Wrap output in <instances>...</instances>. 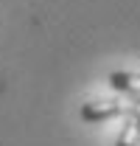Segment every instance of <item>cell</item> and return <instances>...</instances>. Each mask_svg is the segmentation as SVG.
<instances>
[{"instance_id": "1", "label": "cell", "mask_w": 140, "mask_h": 146, "mask_svg": "<svg viewBox=\"0 0 140 146\" xmlns=\"http://www.w3.org/2000/svg\"><path fill=\"white\" fill-rule=\"evenodd\" d=\"M118 115H123V104H118V101H87L81 107V118L87 124H104Z\"/></svg>"}, {"instance_id": "2", "label": "cell", "mask_w": 140, "mask_h": 146, "mask_svg": "<svg viewBox=\"0 0 140 146\" xmlns=\"http://www.w3.org/2000/svg\"><path fill=\"white\" fill-rule=\"evenodd\" d=\"M109 84L115 90H123V93H132L140 98V73H123V70H112L109 73Z\"/></svg>"}, {"instance_id": "3", "label": "cell", "mask_w": 140, "mask_h": 146, "mask_svg": "<svg viewBox=\"0 0 140 146\" xmlns=\"http://www.w3.org/2000/svg\"><path fill=\"white\" fill-rule=\"evenodd\" d=\"M135 121L132 118H126V124L121 127V132H118V141H115V146H140V141L135 138Z\"/></svg>"}]
</instances>
